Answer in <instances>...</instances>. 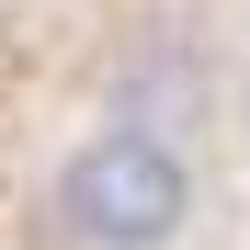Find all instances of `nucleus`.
Listing matches in <instances>:
<instances>
[{
    "label": "nucleus",
    "mask_w": 250,
    "mask_h": 250,
    "mask_svg": "<svg viewBox=\"0 0 250 250\" xmlns=\"http://www.w3.org/2000/svg\"><path fill=\"white\" fill-rule=\"evenodd\" d=\"M57 228H68V250H171L193 228V148L103 114L57 159Z\"/></svg>",
    "instance_id": "nucleus-1"
},
{
    "label": "nucleus",
    "mask_w": 250,
    "mask_h": 250,
    "mask_svg": "<svg viewBox=\"0 0 250 250\" xmlns=\"http://www.w3.org/2000/svg\"><path fill=\"white\" fill-rule=\"evenodd\" d=\"M103 114H125V125H159V137H205V114H216V57H205V46H182V34H171V46H125L114 57V103Z\"/></svg>",
    "instance_id": "nucleus-2"
}]
</instances>
